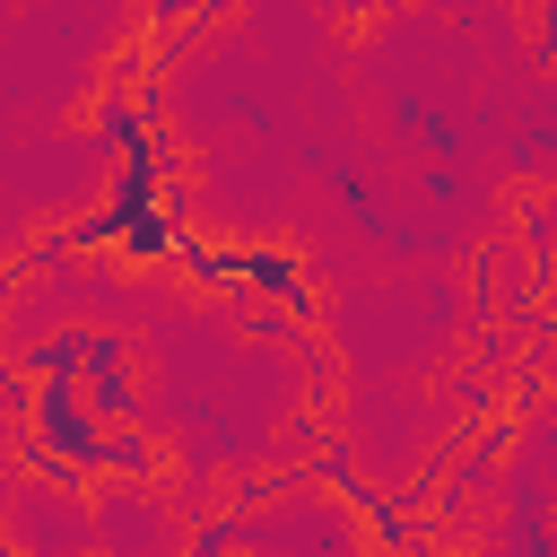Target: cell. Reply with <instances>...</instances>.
Segmentation results:
<instances>
[{
	"instance_id": "obj_2",
	"label": "cell",
	"mask_w": 557,
	"mask_h": 557,
	"mask_svg": "<svg viewBox=\"0 0 557 557\" xmlns=\"http://www.w3.org/2000/svg\"><path fill=\"white\" fill-rule=\"evenodd\" d=\"M131 348L122 339H104V331H87V409L113 426V418H131Z\"/></svg>"
},
{
	"instance_id": "obj_5",
	"label": "cell",
	"mask_w": 557,
	"mask_h": 557,
	"mask_svg": "<svg viewBox=\"0 0 557 557\" xmlns=\"http://www.w3.org/2000/svg\"><path fill=\"white\" fill-rule=\"evenodd\" d=\"M0 513H9V487H0Z\"/></svg>"
},
{
	"instance_id": "obj_4",
	"label": "cell",
	"mask_w": 557,
	"mask_h": 557,
	"mask_svg": "<svg viewBox=\"0 0 557 557\" xmlns=\"http://www.w3.org/2000/svg\"><path fill=\"white\" fill-rule=\"evenodd\" d=\"M339 9H383V0H339Z\"/></svg>"
},
{
	"instance_id": "obj_1",
	"label": "cell",
	"mask_w": 557,
	"mask_h": 557,
	"mask_svg": "<svg viewBox=\"0 0 557 557\" xmlns=\"http://www.w3.org/2000/svg\"><path fill=\"white\" fill-rule=\"evenodd\" d=\"M183 261H191L209 287H252V296H270V305H287V313H313L305 270H296L287 252H270V244H183Z\"/></svg>"
},
{
	"instance_id": "obj_3",
	"label": "cell",
	"mask_w": 557,
	"mask_h": 557,
	"mask_svg": "<svg viewBox=\"0 0 557 557\" xmlns=\"http://www.w3.org/2000/svg\"><path fill=\"white\" fill-rule=\"evenodd\" d=\"M400 122L426 139V148H461V131H453V113H435V104H400Z\"/></svg>"
}]
</instances>
